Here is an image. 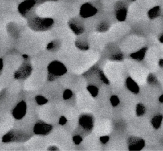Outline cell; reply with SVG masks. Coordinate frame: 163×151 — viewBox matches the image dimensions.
I'll use <instances>...</instances> for the list:
<instances>
[{
    "label": "cell",
    "mask_w": 163,
    "mask_h": 151,
    "mask_svg": "<svg viewBox=\"0 0 163 151\" xmlns=\"http://www.w3.org/2000/svg\"><path fill=\"white\" fill-rule=\"evenodd\" d=\"M146 52H147V47H144V48L139 50L136 52L132 53L131 54V58H132L133 59H135L138 61H142L143 59H144Z\"/></svg>",
    "instance_id": "14"
},
{
    "label": "cell",
    "mask_w": 163,
    "mask_h": 151,
    "mask_svg": "<svg viewBox=\"0 0 163 151\" xmlns=\"http://www.w3.org/2000/svg\"><path fill=\"white\" fill-rule=\"evenodd\" d=\"M163 117L162 115H157L152 118L151 124L155 129H159L161 127Z\"/></svg>",
    "instance_id": "15"
},
{
    "label": "cell",
    "mask_w": 163,
    "mask_h": 151,
    "mask_svg": "<svg viewBox=\"0 0 163 151\" xmlns=\"http://www.w3.org/2000/svg\"><path fill=\"white\" fill-rule=\"evenodd\" d=\"M110 103L112 106L113 107H116L117 106L119 103H120V100H119V98L117 96H112L111 98H110Z\"/></svg>",
    "instance_id": "23"
},
{
    "label": "cell",
    "mask_w": 163,
    "mask_h": 151,
    "mask_svg": "<svg viewBox=\"0 0 163 151\" xmlns=\"http://www.w3.org/2000/svg\"><path fill=\"white\" fill-rule=\"evenodd\" d=\"M47 71L48 80L49 81H54L59 77L64 75L67 72V69L61 62L54 61L48 66Z\"/></svg>",
    "instance_id": "2"
},
{
    "label": "cell",
    "mask_w": 163,
    "mask_h": 151,
    "mask_svg": "<svg viewBox=\"0 0 163 151\" xmlns=\"http://www.w3.org/2000/svg\"><path fill=\"white\" fill-rule=\"evenodd\" d=\"M52 130V126L42 120H38L33 127L34 133L38 135H47Z\"/></svg>",
    "instance_id": "5"
},
{
    "label": "cell",
    "mask_w": 163,
    "mask_h": 151,
    "mask_svg": "<svg viewBox=\"0 0 163 151\" xmlns=\"http://www.w3.org/2000/svg\"><path fill=\"white\" fill-rule=\"evenodd\" d=\"M159 40L160 42L163 43V34L161 35V36L159 37Z\"/></svg>",
    "instance_id": "34"
},
{
    "label": "cell",
    "mask_w": 163,
    "mask_h": 151,
    "mask_svg": "<svg viewBox=\"0 0 163 151\" xmlns=\"http://www.w3.org/2000/svg\"><path fill=\"white\" fill-rule=\"evenodd\" d=\"M128 144L130 150H140L145 147V141L137 137H130Z\"/></svg>",
    "instance_id": "10"
},
{
    "label": "cell",
    "mask_w": 163,
    "mask_h": 151,
    "mask_svg": "<svg viewBox=\"0 0 163 151\" xmlns=\"http://www.w3.org/2000/svg\"><path fill=\"white\" fill-rule=\"evenodd\" d=\"M79 124L85 130H91L94 125L92 116L89 114L82 115L79 118Z\"/></svg>",
    "instance_id": "11"
},
{
    "label": "cell",
    "mask_w": 163,
    "mask_h": 151,
    "mask_svg": "<svg viewBox=\"0 0 163 151\" xmlns=\"http://www.w3.org/2000/svg\"><path fill=\"white\" fill-rule=\"evenodd\" d=\"M73 142L75 145H79L82 141V138L80 135H75L73 137Z\"/></svg>",
    "instance_id": "28"
},
{
    "label": "cell",
    "mask_w": 163,
    "mask_h": 151,
    "mask_svg": "<svg viewBox=\"0 0 163 151\" xmlns=\"http://www.w3.org/2000/svg\"><path fill=\"white\" fill-rule=\"evenodd\" d=\"M58 148L56 147L55 146H51L48 148V150H58Z\"/></svg>",
    "instance_id": "32"
},
{
    "label": "cell",
    "mask_w": 163,
    "mask_h": 151,
    "mask_svg": "<svg viewBox=\"0 0 163 151\" xmlns=\"http://www.w3.org/2000/svg\"><path fill=\"white\" fill-rule=\"evenodd\" d=\"M69 27L71 30L76 35H80L84 32V27L82 23L75 19H71L68 23Z\"/></svg>",
    "instance_id": "12"
},
{
    "label": "cell",
    "mask_w": 163,
    "mask_h": 151,
    "mask_svg": "<svg viewBox=\"0 0 163 151\" xmlns=\"http://www.w3.org/2000/svg\"><path fill=\"white\" fill-rule=\"evenodd\" d=\"M100 141L103 144H106L109 141V137L108 136H103L100 137Z\"/></svg>",
    "instance_id": "29"
},
{
    "label": "cell",
    "mask_w": 163,
    "mask_h": 151,
    "mask_svg": "<svg viewBox=\"0 0 163 151\" xmlns=\"http://www.w3.org/2000/svg\"><path fill=\"white\" fill-rule=\"evenodd\" d=\"M99 75H100V79H101L104 83L107 84H109V80H108V79L107 78L106 76H105L104 74L103 73V71H99Z\"/></svg>",
    "instance_id": "26"
},
{
    "label": "cell",
    "mask_w": 163,
    "mask_h": 151,
    "mask_svg": "<svg viewBox=\"0 0 163 151\" xmlns=\"http://www.w3.org/2000/svg\"><path fill=\"white\" fill-rule=\"evenodd\" d=\"M54 21L51 18L33 17L28 21V25L35 31H45L53 26Z\"/></svg>",
    "instance_id": "1"
},
{
    "label": "cell",
    "mask_w": 163,
    "mask_h": 151,
    "mask_svg": "<svg viewBox=\"0 0 163 151\" xmlns=\"http://www.w3.org/2000/svg\"><path fill=\"white\" fill-rule=\"evenodd\" d=\"M159 101L161 102V103H163V94L160 96V98H159Z\"/></svg>",
    "instance_id": "35"
},
{
    "label": "cell",
    "mask_w": 163,
    "mask_h": 151,
    "mask_svg": "<svg viewBox=\"0 0 163 151\" xmlns=\"http://www.w3.org/2000/svg\"><path fill=\"white\" fill-rule=\"evenodd\" d=\"M87 89L92 97H96L98 94V89L94 86H89Z\"/></svg>",
    "instance_id": "22"
},
{
    "label": "cell",
    "mask_w": 163,
    "mask_h": 151,
    "mask_svg": "<svg viewBox=\"0 0 163 151\" xmlns=\"http://www.w3.org/2000/svg\"><path fill=\"white\" fill-rule=\"evenodd\" d=\"M67 122V119L65 117L63 116L61 117L60 119H59V123L60 125H64Z\"/></svg>",
    "instance_id": "30"
},
{
    "label": "cell",
    "mask_w": 163,
    "mask_h": 151,
    "mask_svg": "<svg viewBox=\"0 0 163 151\" xmlns=\"http://www.w3.org/2000/svg\"><path fill=\"white\" fill-rule=\"evenodd\" d=\"M131 1H135V0H131Z\"/></svg>",
    "instance_id": "37"
},
{
    "label": "cell",
    "mask_w": 163,
    "mask_h": 151,
    "mask_svg": "<svg viewBox=\"0 0 163 151\" xmlns=\"http://www.w3.org/2000/svg\"><path fill=\"white\" fill-rule=\"evenodd\" d=\"M147 82L150 84H156L158 83L156 77L153 74H150L149 75L147 78Z\"/></svg>",
    "instance_id": "25"
},
{
    "label": "cell",
    "mask_w": 163,
    "mask_h": 151,
    "mask_svg": "<svg viewBox=\"0 0 163 151\" xmlns=\"http://www.w3.org/2000/svg\"><path fill=\"white\" fill-rule=\"evenodd\" d=\"M126 87L132 92L137 94L139 92L140 88L138 84L135 82L132 78L128 77L126 80Z\"/></svg>",
    "instance_id": "13"
},
{
    "label": "cell",
    "mask_w": 163,
    "mask_h": 151,
    "mask_svg": "<svg viewBox=\"0 0 163 151\" xmlns=\"http://www.w3.org/2000/svg\"><path fill=\"white\" fill-rule=\"evenodd\" d=\"M36 4V0H25L19 4L18 6V12L23 17H26L31 12Z\"/></svg>",
    "instance_id": "7"
},
{
    "label": "cell",
    "mask_w": 163,
    "mask_h": 151,
    "mask_svg": "<svg viewBox=\"0 0 163 151\" xmlns=\"http://www.w3.org/2000/svg\"><path fill=\"white\" fill-rule=\"evenodd\" d=\"M123 58H124V56L122 54L117 53V54L113 55L112 57V59L115 61H122L123 59Z\"/></svg>",
    "instance_id": "27"
},
{
    "label": "cell",
    "mask_w": 163,
    "mask_h": 151,
    "mask_svg": "<svg viewBox=\"0 0 163 151\" xmlns=\"http://www.w3.org/2000/svg\"><path fill=\"white\" fill-rule=\"evenodd\" d=\"M73 95V92L70 89H66L63 93V98L65 100H69Z\"/></svg>",
    "instance_id": "24"
},
{
    "label": "cell",
    "mask_w": 163,
    "mask_h": 151,
    "mask_svg": "<svg viewBox=\"0 0 163 151\" xmlns=\"http://www.w3.org/2000/svg\"><path fill=\"white\" fill-rule=\"evenodd\" d=\"M35 101L39 105H43L48 102V100L42 95H37L35 97Z\"/></svg>",
    "instance_id": "21"
},
{
    "label": "cell",
    "mask_w": 163,
    "mask_h": 151,
    "mask_svg": "<svg viewBox=\"0 0 163 151\" xmlns=\"http://www.w3.org/2000/svg\"><path fill=\"white\" fill-rule=\"evenodd\" d=\"M98 10L90 3L83 4L80 9V15L83 18H89L97 14Z\"/></svg>",
    "instance_id": "8"
},
{
    "label": "cell",
    "mask_w": 163,
    "mask_h": 151,
    "mask_svg": "<svg viewBox=\"0 0 163 151\" xmlns=\"http://www.w3.org/2000/svg\"><path fill=\"white\" fill-rule=\"evenodd\" d=\"M3 67H4V63H3V61L2 58H0V75H1L3 69Z\"/></svg>",
    "instance_id": "31"
},
{
    "label": "cell",
    "mask_w": 163,
    "mask_h": 151,
    "mask_svg": "<svg viewBox=\"0 0 163 151\" xmlns=\"http://www.w3.org/2000/svg\"><path fill=\"white\" fill-rule=\"evenodd\" d=\"M33 68L31 65L27 62H24L21 67L14 73V78L18 80H24L27 78L31 74Z\"/></svg>",
    "instance_id": "4"
},
{
    "label": "cell",
    "mask_w": 163,
    "mask_h": 151,
    "mask_svg": "<svg viewBox=\"0 0 163 151\" xmlns=\"http://www.w3.org/2000/svg\"><path fill=\"white\" fill-rule=\"evenodd\" d=\"M110 28V26L109 24L106 22H101V23H100L96 28V30L98 32H106Z\"/></svg>",
    "instance_id": "19"
},
{
    "label": "cell",
    "mask_w": 163,
    "mask_h": 151,
    "mask_svg": "<svg viewBox=\"0 0 163 151\" xmlns=\"http://www.w3.org/2000/svg\"><path fill=\"white\" fill-rule=\"evenodd\" d=\"M159 66H160L161 67L163 68V59H161L159 61Z\"/></svg>",
    "instance_id": "33"
},
{
    "label": "cell",
    "mask_w": 163,
    "mask_h": 151,
    "mask_svg": "<svg viewBox=\"0 0 163 151\" xmlns=\"http://www.w3.org/2000/svg\"><path fill=\"white\" fill-rule=\"evenodd\" d=\"M160 14V7L159 6H156L152 8L148 12V17L150 19H154L156 18L157 16L159 15Z\"/></svg>",
    "instance_id": "16"
},
{
    "label": "cell",
    "mask_w": 163,
    "mask_h": 151,
    "mask_svg": "<svg viewBox=\"0 0 163 151\" xmlns=\"http://www.w3.org/2000/svg\"><path fill=\"white\" fill-rule=\"evenodd\" d=\"M29 137L26 133H23L22 131L12 130L8 131L6 133L3 138L2 141L4 143H12L17 142V141H22L27 139Z\"/></svg>",
    "instance_id": "3"
},
{
    "label": "cell",
    "mask_w": 163,
    "mask_h": 151,
    "mask_svg": "<svg viewBox=\"0 0 163 151\" xmlns=\"http://www.w3.org/2000/svg\"><path fill=\"white\" fill-rule=\"evenodd\" d=\"M27 112V104L24 101L18 102L12 110V116L16 120H21L24 117Z\"/></svg>",
    "instance_id": "6"
},
{
    "label": "cell",
    "mask_w": 163,
    "mask_h": 151,
    "mask_svg": "<svg viewBox=\"0 0 163 151\" xmlns=\"http://www.w3.org/2000/svg\"><path fill=\"white\" fill-rule=\"evenodd\" d=\"M60 42L57 40H54L49 42L47 45V49L49 51L54 52L59 48Z\"/></svg>",
    "instance_id": "17"
},
{
    "label": "cell",
    "mask_w": 163,
    "mask_h": 151,
    "mask_svg": "<svg viewBox=\"0 0 163 151\" xmlns=\"http://www.w3.org/2000/svg\"><path fill=\"white\" fill-rule=\"evenodd\" d=\"M128 15V9L126 4L119 2L116 6V16L117 19L120 22H123L126 19Z\"/></svg>",
    "instance_id": "9"
},
{
    "label": "cell",
    "mask_w": 163,
    "mask_h": 151,
    "mask_svg": "<svg viewBox=\"0 0 163 151\" xmlns=\"http://www.w3.org/2000/svg\"><path fill=\"white\" fill-rule=\"evenodd\" d=\"M146 109L145 106L141 103H138L136 108V114L138 117H141L145 114Z\"/></svg>",
    "instance_id": "20"
},
{
    "label": "cell",
    "mask_w": 163,
    "mask_h": 151,
    "mask_svg": "<svg viewBox=\"0 0 163 151\" xmlns=\"http://www.w3.org/2000/svg\"><path fill=\"white\" fill-rule=\"evenodd\" d=\"M75 45L78 49L82 51H87L89 49V45L87 42L82 40H77L75 42Z\"/></svg>",
    "instance_id": "18"
},
{
    "label": "cell",
    "mask_w": 163,
    "mask_h": 151,
    "mask_svg": "<svg viewBox=\"0 0 163 151\" xmlns=\"http://www.w3.org/2000/svg\"><path fill=\"white\" fill-rule=\"evenodd\" d=\"M43 1H57V0H43Z\"/></svg>",
    "instance_id": "36"
}]
</instances>
